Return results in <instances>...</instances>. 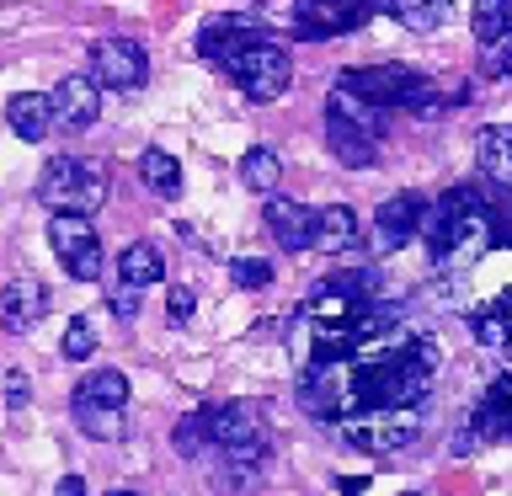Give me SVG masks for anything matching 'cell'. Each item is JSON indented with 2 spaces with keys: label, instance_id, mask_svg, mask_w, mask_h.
I'll return each instance as SVG.
<instances>
[{
  "label": "cell",
  "instance_id": "12",
  "mask_svg": "<svg viewBox=\"0 0 512 496\" xmlns=\"http://www.w3.org/2000/svg\"><path fill=\"white\" fill-rule=\"evenodd\" d=\"M6 123H11V134L16 139H27V144H43L48 134H54V96H43V91H16L11 102H6Z\"/></svg>",
  "mask_w": 512,
  "mask_h": 496
},
{
  "label": "cell",
  "instance_id": "32",
  "mask_svg": "<svg viewBox=\"0 0 512 496\" xmlns=\"http://www.w3.org/2000/svg\"><path fill=\"white\" fill-rule=\"evenodd\" d=\"M54 496H86V480H80V475H64L59 486H54Z\"/></svg>",
  "mask_w": 512,
  "mask_h": 496
},
{
  "label": "cell",
  "instance_id": "23",
  "mask_svg": "<svg viewBox=\"0 0 512 496\" xmlns=\"http://www.w3.org/2000/svg\"><path fill=\"white\" fill-rule=\"evenodd\" d=\"M507 336H512V315L502 304H491V310L475 315V342L480 347H507Z\"/></svg>",
  "mask_w": 512,
  "mask_h": 496
},
{
  "label": "cell",
  "instance_id": "19",
  "mask_svg": "<svg viewBox=\"0 0 512 496\" xmlns=\"http://www.w3.org/2000/svg\"><path fill=\"white\" fill-rule=\"evenodd\" d=\"M139 182L155 192V198H176L182 192V166H176V155L166 150H144L139 155Z\"/></svg>",
  "mask_w": 512,
  "mask_h": 496
},
{
  "label": "cell",
  "instance_id": "14",
  "mask_svg": "<svg viewBox=\"0 0 512 496\" xmlns=\"http://www.w3.org/2000/svg\"><path fill=\"white\" fill-rule=\"evenodd\" d=\"M358 246H363V224H358V214H352L347 203L315 208V251L342 256V251H358Z\"/></svg>",
  "mask_w": 512,
  "mask_h": 496
},
{
  "label": "cell",
  "instance_id": "16",
  "mask_svg": "<svg viewBox=\"0 0 512 496\" xmlns=\"http://www.w3.org/2000/svg\"><path fill=\"white\" fill-rule=\"evenodd\" d=\"M475 432L480 438H512V374H502L486 390V400L475 411Z\"/></svg>",
  "mask_w": 512,
  "mask_h": 496
},
{
  "label": "cell",
  "instance_id": "1",
  "mask_svg": "<svg viewBox=\"0 0 512 496\" xmlns=\"http://www.w3.org/2000/svg\"><path fill=\"white\" fill-rule=\"evenodd\" d=\"M198 54L219 59L240 80V91L256 96V102H278L288 91V80H294V64H288L283 48L256 38V32H240V22H208L198 38Z\"/></svg>",
  "mask_w": 512,
  "mask_h": 496
},
{
  "label": "cell",
  "instance_id": "9",
  "mask_svg": "<svg viewBox=\"0 0 512 496\" xmlns=\"http://www.w3.org/2000/svg\"><path fill=\"white\" fill-rule=\"evenodd\" d=\"M262 219H267V230H272V240H278L283 251L299 256V251L315 246V208H304V203L278 198V192H272L267 208H262Z\"/></svg>",
  "mask_w": 512,
  "mask_h": 496
},
{
  "label": "cell",
  "instance_id": "20",
  "mask_svg": "<svg viewBox=\"0 0 512 496\" xmlns=\"http://www.w3.org/2000/svg\"><path fill=\"white\" fill-rule=\"evenodd\" d=\"M75 422L96 443H118L123 438V406H96V400H80L75 395Z\"/></svg>",
  "mask_w": 512,
  "mask_h": 496
},
{
  "label": "cell",
  "instance_id": "36",
  "mask_svg": "<svg viewBox=\"0 0 512 496\" xmlns=\"http://www.w3.org/2000/svg\"><path fill=\"white\" fill-rule=\"evenodd\" d=\"M406 496H416V491H406Z\"/></svg>",
  "mask_w": 512,
  "mask_h": 496
},
{
  "label": "cell",
  "instance_id": "6",
  "mask_svg": "<svg viewBox=\"0 0 512 496\" xmlns=\"http://www.w3.org/2000/svg\"><path fill=\"white\" fill-rule=\"evenodd\" d=\"M91 75H96V86H107V91H139L144 80H150V59H144V48L134 38H96Z\"/></svg>",
  "mask_w": 512,
  "mask_h": 496
},
{
  "label": "cell",
  "instance_id": "15",
  "mask_svg": "<svg viewBox=\"0 0 512 496\" xmlns=\"http://www.w3.org/2000/svg\"><path fill=\"white\" fill-rule=\"evenodd\" d=\"M118 278H123L128 288H150V283L166 278V256H160L155 240H134V246H123V256H118Z\"/></svg>",
  "mask_w": 512,
  "mask_h": 496
},
{
  "label": "cell",
  "instance_id": "27",
  "mask_svg": "<svg viewBox=\"0 0 512 496\" xmlns=\"http://www.w3.org/2000/svg\"><path fill=\"white\" fill-rule=\"evenodd\" d=\"M203 443H214L208 438V411H192V416H182V422H176V454H198Z\"/></svg>",
  "mask_w": 512,
  "mask_h": 496
},
{
  "label": "cell",
  "instance_id": "35",
  "mask_svg": "<svg viewBox=\"0 0 512 496\" xmlns=\"http://www.w3.org/2000/svg\"><path fill=\"white\" fill-rule=\"evenodd\" d=\"M107 496H134V491H107Z\"/></svg>",
  "mask_w": 512,
  "mask_h": 496
},
{
  "label": "cell",
  "instance_id": "24",
  "mask_svg": "<svg viewBox=\"0 0 512 496\" xmlns=\"http://www.w3.org/2000/svg\"><path fill=\"white\" fill-rule=\"evenodd\" d=\"M475 38H480V48H491L496 38H507V11H502V0H475Z\"/></svg>",
  "mask_w": 512,
  "mask_h": 496
},
{
  "label": "cell",
  "instance_id": "18",
  "mask_svg": "<svg viewBox=\"0 0 512 496\" xmlns=\"http://www.w3.org/2000/svg\"><path fill=\"white\" fill-rule=\"evenodd\" d=\"M240 182H246L251 192H262V198H272L283 182V160L278 150H267V144H256V150H246V160H240Z\"/></svg>",
  "mask_w": 512,
  "mask_h": 496
},
{
  "label": "cell",
  "instance_id": "34",
  "mask_svg": "<svg viewBox=\"0 0 512 496\" xmlns=\"http://www.w3.org/2000/svg\"><path fill=\"white\" fill-rule=\"evenodd\" d=\"M352 6H384V0H352Z\"/></svg>",
  "mask_w": 512,
  "mask_h": 496
},
{
  "label": "cell",
  "instance_id": "4",
  "mask_svg": "<svg viewBox=\"0 0 512 496\" xmlns=\"http://www.w3.org/2000/svg\"><path fill=\"white\" fill-rule=\"evenodd\" d=\"M416 432H422V411L416 406H368L358 416H347V438L363 454H400Z\"/></svg>",
  "mask_w": 512,
  "mask_h": 496
},
{
  "label": "cell",
  "instance_id": "2",
  "mask_svg": "<svg viewBox=\"0 0 512 496\" xmlns=\"http://www.w3.org/2000/svg\"><path fill=\"white\" fill-rule=\"evenodd\" d=\"M112 176L102 160H80V155H54L38 176V198L54 208V214H96L107 203Z\"/></svg>",
  "mask_w": 512,
  "mask_h": 496
},
{
  "label": "cell",
  "instance_id": "21",
  "mask_svg": "<svg viewBox=\"0 0 512 496\" xmlns=\"http://www.w3.org/2000/svg\"><path fill=\"white\" fill-rule=\"evenodd\" d=\"M454 11V0H390V16L411 32H438Z\"/></svg>",
  "mask_w": 512,
  "mask_h": 496
},
{
  "label": "cell",
  "instance_id": "8",
  "mask_svg": "<svg viewBox=\"0 0 512 496\" xmlns=\"http://www.w3.org/2000/svg\"><path fill=\"white\" fill-rule=\"evenodd\" d=\"M422 198L416 192H395V198H384L379 203V214H374V246L390 256V251H400L406 240L422 230Z\"/></svg>",
  "mask_w": 512,
  "mask_h": 496
},
{
  "label": "cell",
  "instance_id": "13",
  "mask_svg": "<svg viewBox=\"0 0 512 496\" xmlns=\"http://www.w3.org/2000/svg\"><path fill=\"white\" fill-rule=\"evenodd\" d=\"M326 144H331V155L352 171H368L379 160V134H368V128L347 123V118H326Z\"/></svg>",
  "mask_w": 512,
  "mask_h": 496
},
{
  "label": "cell",
  "instance_id": "26",
  "mask_svg": "<svg viewBox=\"0 0 512 496\" xmlns=\"http://www.w3.org/2000/svg\"><path fill=\"white\" fill-rule=\"evenodd\" d=\"M230 278H235V288L256 294V288L272 283V262H262V256H235V262H230Z\"/></svg>",
  "mask_w": 512,
  "mask_h": 496
},
{
  "label": "cell",
  "instance_id": "28",
  "mask_svg": "<svg viewBox=\"0 0 512 496\" xmlns=\"http://www.w3.org/2000/svg\"><path fill=\"white\" fill-rule=\"evenodd\" d=\"M486 70L512 80V32H507V38H496V43L486 48Z\"/></svg>",
  "mask_w": 512,
  "mask_h": 496
},
{
  "label": "cell",
  "instance_id": "29",
  "mask_svg": "<svg viewBox=\"0 0 512 496\" xmlns=\"http://www.w3.org/2000/svg\"><path fill=\"white\" fill-rule=\"evenodd\" d=\"M192 310H198V299H192V288H171L166 294V315L182 326V320H192Z\"/></svg>",
  "mask_w": 512,
  "mask_h": 496
},
{
  "label": "cell",
  "instance_id": "11",
  "mask_svg": "<svg viewBox=\"0 0 512 496\" xmlns=\"http://www.w3.org/2000/svg\"><path fill=\"white\" fill-rule=\"evenodd\" d=\"M48 315V288L38 278H16L0 288V326L6 331H32Z\"/></svg>",
  "mask_w": 512,
  "mask_h": 496
},
{
  "label": "cell",
  "instance_id": "25",
  "mask_svg": "<svg viewBox=\"0 0 512 496\" xmlns=\"http://www.w3.org/2000/svg\"><path fill=\"white\" fill-rule=\"evenodd\" d=\"M59 352H64L70 363H86L91 352H96V331H91V320H86V315H75L70 326H64V342H59Z\"/></svg>",
  "mask_w": 512,
  "mask_h": 496
},
{
  "label": "cell",
  "instance_id": "22",
  "mask_svg": "<svg viewBox=\"0 0 512 496\" xmlns=\"http://www.w3.org/2000/svg\"><path fill=\"white\" fill-rule=\"evenodd\" d=\"M80 400H96V406H128V379L118 374V368H96V374H86L75 384Z\"/></svg>",
  "mask_w": 512,
  "mask_h": 496
},
{
  "label": "cell",
  "instance_id": "31",
  "mask_svg": "<svg viewBox=\"0 0 512 496\" xmlns=\"http://www.w3.org/2000/svg\"><path fill=\"white\" fill-rule=\"evenodd\" d=\"M112 315H118V320H134V315H139V288L118 283V294H112Z\"/></svg>",
  "mask_w": 512,
  "mask_h": 496
},
{
  "label": "cell",
  "instance_id": "33",
  "mask_svg": "<svg viewBox=\"0 0 512 496\" xmlns=\"http://www.w3.org/2000/svg\"><path fill=\"white\" fill-rule=\"evenodd\" d=\"M502 11H507V32H512V0H502Z\"/></svg>",
  "mask_w": 512,
  "mask_h": 496
},
{
  "label": "cell",
  "instance_id": "17",
  "mask_svg": "<svg viewBox=\"0 0 512 496\" xmlns=\"http://www.w3.org/2000/svg\"><path fill=\"white\" fill-rule=\"evenodd\" d=\"M480 171L491 176V182H502L512 187V123H491V128H480Z\"/></svg>",
  "mask_w": 512,
  "mask_h": 496
},
{
  "label": "cell",
  "instance_id": "10",
  "mask_svg": "<svg viewBox=\"0 0 512 496\" xmlns=\"http://www.w3.org/2000/svg\"><path fill=\"white\" fill-rule=\"evenodd\" d=\"M96 112H102V86H96V75H64L54 86V118L64 128H91Z\"/></svg>",
  "mask_w": 512,
  "mask_h": 496
},
{
  "label": "cell",
  "instance_id": "3",
  "mask_svg": "<svg viewBox=\"0 0 512 496\" xmlns=\"http://www.w3.org/2000/svg\"><path fill=\"white\" fill-rule=\"evenodd\" d=\"M208 438H214L224 454L235 459V470L246 475L267 448V427H262V411L251 400H224V406H208Z\"/></svg>",
  "mask_w": 512,
  "mask_h": 496
},
{
  "label": "cell",
  "instance_id": "30",
  "mask_svg": "<svg viewBox=\"0 0 512 496\" xmlns=\"http://www.w3.org/2000/svg\"><path fill=\"white\" fill-rule=\"evenodd\" d=\"M27 400H32V384H27L22 368H11V374H6V406H11V411H22Z\"/></svg>",
  "mask_w": 512,
  "mask_h": 496
},
{
  "label": "cell",
  "instance_id": "7",
  "mask_svg": "<svg viewBox=\"0 0 512 496\" xmlns=\"http://www.w3.org/2000/svg\"><path fill=\"white\" fill-rule=\"evenodd\" d=\"M374 11L379 6H352V0H299L294 27L304 32V38H336V32L363 27Z\"/></svg>",
  "mask_w": 512,
  "mask_h": 496
},
{
  "label": "cell",
  "instance_id": "5",
  "mask_svg": "<svg viewBox=\"0 0 512 496\" xmlns=\"http://www.w3.org/2000/svg\"><path fill=\"white\" fill-rule=\"evenodd\" d=\"M48 246H54L59 267L75 283H96L102 278V240H96L86 214H54L48 219Z\"/></svg>",
  "mask_w": 512,
  "mask_h": 496
}]
</instances>
